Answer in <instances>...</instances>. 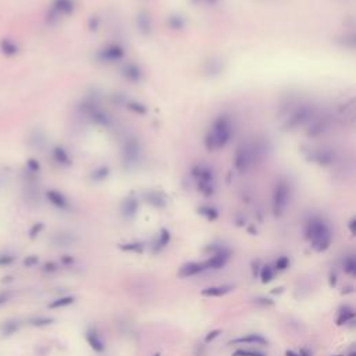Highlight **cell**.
<instances>
[{"mask_svg":"<svg viewBox=\"0 0 356 356\" xmlns=\"http://www.w3.org/2000/svg\"><path fill=\"white\" fill-rule=\"evenodd\" d=\"M306 237L317 252L328 249L331 245V231L323 220L314 219L306 227Z\"/></svg>","mask_w":356,"mask_h":356,"instance_id":"cell-1","label":"cell"},{"mask_svg":"<svg viewBox=\"0 0 356 356\" xmlns=\"http://www.w3.org/2000/svg\"><path fill=\"white\" fill-rule=\"evenodd\" d=\"M74 0H53L52 7H50L49 13L46 16V21L48 24L53 25L56 24L60 17L63 16H70L74 10Z\"/></svg>","mask_w":356,"mask_h":356,"instance_id":"cell-2","label":"cell"},{"mask_svg":"<svg viewBox=\"0 0 356 356\" xmlns=\"http://www.w3.org/2000/svg\"><path fill=\"white\" fill-rule=\"evenodd\" d=\"M230 135H231V125L228 123V120L220 118L219 121H216L215 127H213V134L210 136L209 141L213 142V146L220 147L228 141Z\"/></svg>","mask_w":356,"mask_h":356,"instance_id":"cell-3","label":"cell"},{"mask_svg":"<svg viewBox=\"0 0 356 356\" xmlns=\"http://www.w3.org/2000/svg\"><path fill=\"white\" fill-rule=\"evenodd\" d=\"M288 187L283 183L277 185L276 191H274V197H273V210H274V215L281 216L283 212L287 208V203H288Z\"/></svg>","mask_w":356,"mask_h":356,"instance_id":"cell-4","label":"cell"},{"mask_svg":"<svg viewBox=\"0 0 356 356\" xmlns=\"http://www.w3.org/2000/svg\"><path fill=\"white\" fill-rule=\"evenodd\" d=\"M253 150L255 149H251L248 146L240 149V152L237 153V159H235V164H237L238 170L244 171L253 164V160H255V152Z\"/></svg>","mask_w":356,"mask_h":356,"instance_id":"cell-5","label":"cell"},{"mask_svg":"<svg viewBox=\"0 0 356 356\" xmlns=\"http://www.w3.org/2000/svg\"><path fill=\"white\" fill-rule=\"evenodd\" d=\"M46 142L48 141H46V135H45V132H43L42 129L35 128L32 129L31 132H30L27 143H28V146L31 147V149L37 150V152H41L43 147L46 146Z\"/></svg>","mask_w":356,"mask_h":356,"instance_id":"cell-6","label":"cell"},{"mask_svg":"<svg viewBox=\"0 0 356 356\" xmlns=\"http://www.w3.org/2000/svg\"><path fill=\"white\" fill-rule=\"evenodd\" d=\"M228 259H230V253L228 252H217L208 262H205L203 266H205V269H215V270H217V269H221V267H224L227 264Z\"/></svg>","mask_w":356,"mask_h":356,"instance_id":"cell-7","label":"cell"},{"mask_svg":"<svg viewBox=\"0 0 356 356\" xmlns=\"http://www.w3.org/2000/svg\"><path fill=\"white\" fill-rule=\"evenodd\" d=\"M46 199L49 201L55 208L60 210H67L70 208V203H68L67 198L63 195L62 192L55 190H50L46 192Z\"/></svg>","mask_w":356,"mask_h":356,"instance_id":"cell-8","label":"cell"},{"mask_svg":"<svg viewBox=\"0 0 356 356\" xmlns=\"http://www.w3.org/2000/svg\"><path fill=\"white\" fill-rule=\"evenodd\" d=\"M21 328V321L19 319H9L5 320L0 324V335L3 338L13 337L14 334H17Z\"/></svg>","mask_w":356,"mask_h":356,"instance_id":"cell-9","label":"cell"},{"mask_svg":"<svg viewBox=\"0 0 356 356\" xmlns=\"http://www.w3.org/2000/svg\"><path fill=\"white\" fill-rule=\"evenodd\" d=\"M0 53L6 57H13V56L19 55L20 46L16 41H13L12 38H2L0 39Z\"/></svg>","mask_w":356,"mask_h":356,"instance_id":"cell-10","label":"cell"},{"mask_svg":"<svg viewBox=\"0 0 356 356\" xmlns=\"http://www.w3.org/2000/svg\"><path fill=\"white\" fill-rule=\"evenodd\" d=\"M203 270H206L203 263H195V262L194 263H187L180 269L178 276L181 277V278H188V277L197 276L199 273H202Z\"/></svg>","mask_w":356,"mask_h":356,"instance_id":"cell-11","label":"cell"},{"mask_svg":"<svg viewBox=\"0 0 356 356\" xmlns=\"http://www.w3.org/2000/svg\"><path fill=\"white\" fill-rule=\"evenodd\" d=\"M85 337L86 341L89 342V345H91V348H92L93 350H96V352H103V350H105V344H103L102 338L98 335L96 330L89 328V330L86 331Z\"/></svg>","mask_w":356,"mask_h":356,"instance_id":"cell-12","label":"cell"},{"mask_svg":"<svg viewBox=\"0 0 356 356\" xmlns=\"http://www.w3.org/2000/svg\"><path fill=\"white\" fill-rule=\"evenodd\" d=\"M233 289V285H215V287L203 289L202 295L203 296H223V295L231 292Z\"/></svg>","mask_w":356,"mask_h":356,"instance_id":"cell-13","label":"cell"},{"mask_svg":"<svg viewBox=\"0 0 356 356\" xmlns=\"http://www.w3.org/2000/svg\"><path fill=\"white\" fill-rule=\"evenodd\" d=\"M230 344H259V345H266L267 344V339L263 338L259 334H249L248 337L244 338H237L231 341Z\"/></svg>","mask_w":356,"mask_h":356,"instance_id":"cell-14","label":"cell"},{"mask_svg":"<svg viewBox=\"0 0 356 356\" xmlns=\"http://www.w3.org/2000/svg\"><path fill=\"white\" fill-rule=\"evenodd\" d=\"M53 159H55L59 164H62V166L70 164V157H68L67 150L62 146H56L55 149H53Z\"/></svg>","mask_w":356,"mask_h":356,"instance_id":"cell-15","label":"cell"},{"mask_svg":"<svg viewBox=\"0 0 356 356\" xmlns=\"http://www.w3.org/2000/svg\"><path fill=\"white\" fill-rule=\"evenodd\" d=\"M55 323L53 317L49 316H32L28 319V324L34 325V327H45V325H50Z\"/></svg>","mask_w":356,"mask_h":356,"instance_id":"cell-16","label":"cell"},{"mask_svg":"<svg viewBox=\"0 0 356 356\" xmlns=\"http://www.w3.org/2000/svg\"><path fill=\"white\" fill-rule=\"evenodd\" d=\"M74 301H75V298H74V296H62V298H57V299H55V301L50 302L49 305H48V307H49V309L66 307V306H68V305H71Z\"/></svg>","mask_w":356,"mask_h":356,"instance_id":"cell-17","label":"cell"},{"mask_svg":"<svg viewBox=\"0 0 356 356\" xmlns=\"http://www.w3.org/2000/svg\"><path fill=\"white\" fill-rule=\"evenodd\" d=\"M353 317H355V312H353L350 307H345V309H342V310L339 312V316H338L337 319V324H345V323H348L350 320H353Z\"/></svg>","mask_w":356,"mask_h":356,"instance_id":"cell-18","label":"cell"},{"mask_svg":"<svg viewBox=\"0 0 356 356\" xmlns=\"http://www.w3.org/2000/svg\"><path fill=\"white\" fill-rule=\"evenodd\" d=\"M17 260V255L12 252H0V267H9Z\"/></svg>","mask_w":356,"mask_h":356,"instance_id":"cell-19","label":"cell"},{"mask_svg":"<svg viewBox=\"0 0 356 356\" xmlns=\"http://www.w3.org/2000/svg\"><path fill=\"white\" fill-rule=\"evenodd\" d=\"M344 270L346 274L355 277L356 276V260L353 256H348L344 260Z\"/></svg>","mask_w":356,"mask_h":356,"instance_id":"cell-20","label":"cell"},{"mask_svg":"<svg viewBox=\"0 0 356 356\" xmlns=\"http://www.w3.org/2000/svg\"><path fill=\"white\" fill-rule=\"evenodd\" d=\"M274 277V271L271 269L270 266H263L262 267V271H260V278H262V283L267 284L270 283Z\"/></svg>","mask_w":356,"mask_h":356,"instance_id":"cell-21","label":"cell"},{"mask_svg":"<svg viewBox=\"0 0 356 356\" xmlns=\"http://www.w3.org/2000/svg\"><path fill=\"white\" fill-rule=\"evenodd\" d=\"M25 167H27V171L32 172V174H38V172L41 171V164H39V161H38L37 159L27 160Z\"/></svg>","mask_w":356,"mask_h":356,"instance_id":"cell-22","label":"cell"},{"mask_svg":"<svg viewBox=\"0 0 356 356\" xmlns=\"http://www.w3.org/2000/svg\"><path fill=\"white\" fill-rule=\"evenodd\" d=\"M43 228H45V224H43V223H35V224L30 228V231H28V237H30L31 240H35L38 235L42 233Z\"/></svg>","mask_w":356,"mask_h":356,"instance_id":"cell-23","label":"cell"},{"mask_svg":"<svg viewBox=\"0 0 356 356\" xmlns=\"http://www.w3.org/2000/svg\"><path fill=\"white\" fill-rule=\"evenodd\" d=\"M13 298V291L12 289H3L0 291V306L6 305L7 302L12 301Z\"/></svg>","mask_w":356,"mask_h":356,"instance_id":"cell-24","label":"cell"},{"mask_svg":"<svg viewBox=\"0 0 356 356\" xmlns=\"http://www.w3.org/2000/svg\"><path fill=\"white\" fill-rule=\"evenodd\" d=\"M168 242H170V233H168L167 230H161L159 238V249L164 248Z\"/></svg>","mask_w":356,"mask_h":356,"instance_id":"cell-25","label":"cell"},{"mask_svg":"<svg viewBox=\"0 0 356 356\" xmlns=\"http://www.w3.org/2000/svg\"><path fill=\"white\" fill-rule=\"evenodd\" d=\"M38 263H39V258H38L37 255H30V256H27V258L23 260L24 267H34V266H37Z\"/></svg>","mask_w":356,"mask_h":356,"instance_id":"cell-26","label":"cell"},{"mask_svg":"<svg viewBox=\"0 0 356 356\" xmlns=\"http://www.w3.org/2000/svg\"><path fill=\"white\" fill-rule=\"evenodd\" d=\"M233 356H264V355L263 353H259V352H255V350L238 349L234 352Z\"/></svg>","mask_w":356,"mask_h":356,"instance_id":"cell-27","label":"cell"},{"mask_svg":"<svg viewBox=\"0 0 356 356\" xmlns=\"http://www.w3.org/2000/svg\"><path fill=\"white\" fill-rule=\"evenodd\" d=\"M120 248L127 252H142L141 244H125V245H121Z\"/></svg>","mask_w":356,"mask_h":356,"instance_id":"cell-28","label":"cell"},{"mask_svg":"<svg viewBox=\"0 0 356 356\" xmlns=\"http://www.w3.org/2000/svg\"><path fill=\"white\" fill-rule=\"evenodd\" d=\"M288 266H289V259L285 258V256H283V258H280L276 262V269H277V270H285V269H287Z\"/></svg>","mask_w":356,"mask_h":356,"instance_id":"cell-29","label":"cell"},{"mask_svg":"<svg viewBox=\"0 0 356 356\" xmlns=\"http://www.w3.org/2000/svg\"><path fill=\"white\" fill-rule=\"evenodd\" d=\"M10 183V172L0 170V188H5Z\"/></svg>","mask_w":356,"mask_h":356,"instance_id":"cell-30","label":"cell"},{"mask_svg":"<svg viewBox=\"0 0 356 356\" xmlns=\"http://www.w3.org/2000/svg\"><path fill=\"white\" fill-rule=\"evenodd\" d=\"M201 213L206 216L209 220H215V219H217V212H216L215 209H210V208H203V209L201 210Z\"/></svg>","mask_w":356,"mask_h":356,"instance_id":"cell-31","label":"cell"},{"mask_svg":"<svg viewBox=\"0 0 356 356\" xmlns=\"http://www.w3.org/2000/svg\"><path fill=\"white\" fill-rule=\"evenodd\" d=\"M220 334H221V330H213V331H210L209 334L205 337V342H206V344H210V342H212L213 339H216V338L219 337Z\"/></svg>","mask_w":356,"mask_h":356,"instance_id":"cell-32","label":"cell"},{"mask_svg":"<svg viewBox=\"0 0 356 356\" xmlns=\"http://www.w3.org/2000/svg\"><path fill=\"white\" fill-rule=\"evenodd\" d=\"M57 264L55 263V262H48V263H45V266H43V271L45 273H55V271H57Z\"/></svg>","mask_w":356,"mask_h":356,"instance_id":"cell-33","label":"cell"},{"mask_svg":"<svg viewBox=\"0 0 356 356\" xmlns=\"http://www.w3.org/2000/svg\"><path fill=\"white\" fill-rule=\"evenodd\" d=\"M12 281H13V276H6V277H3V278H2V283L3 284L12 283Z\"/></svg>","mask_w":356,"mask_h":356,"instance_id":"cell-34","label":"cell"},{"mask_svg":"<svg viewBox=\"0 0 356 356\" xmlns=\"http://www.w3.org/2000/svg\"><path fill=\"white\" fill-rule=\"evenodd\" d=\"M62 262H63V263H67V264H70V263H73L74 260H73V259H71V258H66V256H63Z\"/></svg>","mask_w":356,"mask_h":356,"instance_id":"cell-35","label":"cell"},{"mask_svg":"<svg viewBox=\"0 0 356 356\" xmlns=\"http://www.w3.org/2000/svg\"><path fill=\"white\" fill-rule=\"evenodd\" d=\"M299 356H312L310 355V352L306 349H301V352H299Z\"/></svg>","mask_w":356,"mask_h":356,"instance_id":"cell-36","label":"cell"},{"mask_svg":"<svg viewBox=\"0 0 356 356\" xmlns=\"http://www.w3.org/2000/svg\"><path fill=\"white\" fill-rule=\"evenodd\" d=\"M350 233L355 234V220H350Z\"/></svg>","mask_w":356,"mask_h":356,"instance_id":"cell-37","label":"cell"},{"mask_svg":"<svg viewBox=\"0 0 356 356\" xmlns=\"http://www.w3.org/2000/svg\"><path fill=\"white\" fill-rule=\"evenodd\" d=\"M285 356H299V353H295V352H292V350H287Z\"/></svg>","mask_w":356,"mask_h":356,"instance_id":"cell-38","label":"cell"},{"mask_svg":"<svg viewBox=\"0 0 356 356\" xmlns=\"http://www.w3.org/2000/svg\"><path fill=\"white\" fill-rule=\"evenodd\" d=\"M348 356H356V353H355V352H350V353Z\"/></svg>","mask_w":356,"mask_h":356,"instance_id":"cell-39","label":"cell"},{"mask_svg":"<svg viewBox=\"0 0 356 356\" xmlns=\"http://www.w3.org/2000/svg\"><path fill=\"white\" fill-rule=\"evenodd\" d=\"M154 356H160V355H159V353H156V355H154Z\"/></svg>","mask_w":356,"mask_h":356,"instance_id":"cell-40","label":"cell"},{"mask_svg":"<svg viewBox=\"0 0 356 356\" xmlns=\"http://www.w3.org/2000/svg\"><path fill=\"white\" fill-rule=\"evenodd\" d=\"M335 356H341V355H335Z\"/></svg>","mask_w":356,"mask_h":356,"instance_id":"cell-41","label":"cell"}]
</instances>
